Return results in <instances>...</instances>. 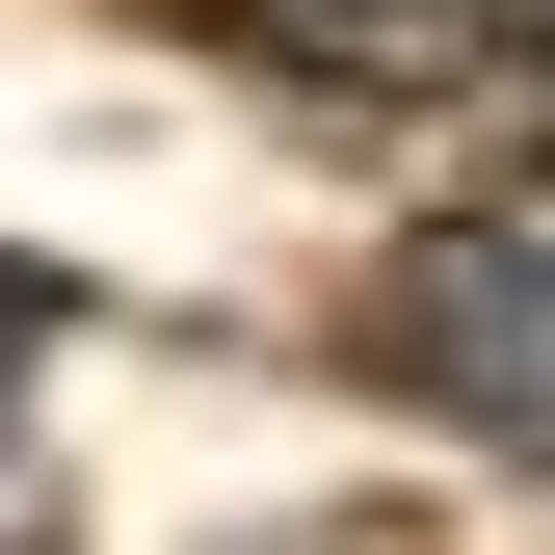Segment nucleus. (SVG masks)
<instances>
[{
  "label": "nucleus",
  "instance_id": "obj_1",
  "mask_svg": "<svg viewBox=\"0 0 555 555\" xmlns=\"http://www.w3.org/2000/svg\"><path fill=\"white\" fill-rule=\"evenodd\" d=\"M371 371L476 450H555V238H397L371 264Z\"/></svg>",
  "mask_w": 555,
  "mask_h": 555
}]
</instances>
